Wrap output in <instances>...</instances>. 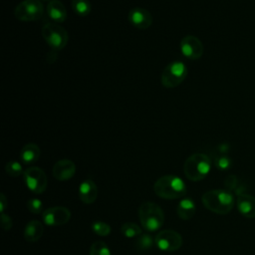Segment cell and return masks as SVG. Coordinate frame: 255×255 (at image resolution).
I'll return each instance as SVG.
<instances>
[{"label": "cell", "instance_id": "25", "mask_svg": "<svg viewBox=\"0 0 255 255\" xmlns=\"http://www.w3.org/2000/svg\"><path fill=\"white\" fill-rule=\"evenodd\" d=\"M5 171L10 176H19L21 173H23V168L21 163L15 160H11L6 163L5 165Z\"/></svg>", "mask_w": 255, "mask_h": 255}, {"label": "cell", "instance_id": "5", "mask_svg": "<svg viewBox=\"0 0 255 255\" xmlns=\"http://www.w3.org/2000/svg\"><path fill=\"white\" fill-rule=\"evenodd\" d=\"M42 36L46 43L53 51L64 49L68 43V32L57 23H47L41 30Z\"/></svg>", "mask_w": 255, "mask_h": 255}, {"label": "cell", "instance_id": "21", "mask_svg": "<svg viewBox=\"0 0 255 255\" xmlns=\"http://www.w3.org/2000/svg\"><path fill=\"white\" fill-rule=\"evenodd\" d=\"M121 232L127 238H133L141 234V228L133 222H126L121 226Z\"/></svg>", "mask_w": 255, "mask_h": 255}, {"label": "cell", "instance_id": "9", "mask_svg": "<svg viewBox=\"0 0 255 255\" xmlns=\"http://www.w3.org/2000/svg\"><path fill=\"white\" fill-rule=\"evenodd\" d=\"M155 245L162 251L173 252L182 245V237L174 230H162L154 238Z\"/></svg>", "mask_w": 255, "mask_h": 255}, {"label": "cell", "instance_id": "26", "mask_svg": "<svg viewBox=\"0 0 255 255\" xmlns=\"http://www.w3.org/2000/svg\"><path fill=\"white\" fill-rule=\"evenodd\" d=\"M27 207L28 209L34 213V214H39L42 212L43 209V203L40 199L38 198H31L27 202Z\"/></svg>", "mask_w": 255, "mask_h": 255}, {"label": "cell", "instance_id": "1", "mask_svg": "<svg viewBox=\"0 0 255 255\" xmlns=\"http://www.w3.org/2000/svg\"><path fill=\"white\" fill-rule=\"evenodd\" d=\"M201 200L205 208L221 215L229 213L234 205L232 194L224 189L208 190L202 195Z\"/></svg>", "mask_w": 255, "mask_h": 255}, {"label": "cell", "instance_id": "16", "mask_svg": "<svg viewBox=\"0 0 255 255\" xmlns=\"http://www.w3.org/2000/svg\"><path fill=\"white\" fill-rule=\"evenodd\" d=\"M80 199L87 204L93 203L98 196V188L92 179L84 180L79 186Z\"/></svg>", "mask_w": 255, "mask_h": 255}, {"label": "cell", "instance_id": "13", "mask_svg": "<svg viewBox=\"0 0 255 255\" xmlns=\"http://www.w3.org/2000/svg\"><path fill=\"white\" fill-rule=\"evenodd\" d=\"M76 172L75 163L67 158L58 160L53 166V175L56 179L64 181L72 178Z\"/></svg>", "mask_w": 255, "mask_h": 255}, {"label": "cell", "instance_id": "11", "mask_svg": "<svg viewBox=\"0 0 255 255\" xmlns=\"http://www.w3.org/2000/svg\"><path fill=\"white\" fill-rule=\"evenodd\" d=\"M180 51L185 58L189 60H197L203 54V45L197 37L187 35L180 41Z\"/></svg>", "mask_w": 255, "mask_h": 255}, {"label": "cell", "instance_id": "2", "mask_svg": "<svg viewBox=\"0 0 255 255\" xmlns=\"http://www.w3.org/2000/svg\"><path fill=\"white\" fill-rule=\"evenodd\" d=\"M153 190L161 198L176 199L186 193V186L180 177L173 174H166L155 181Z\"/></svg>", "mask_w": 255, "mask_h": 255}, {"label": "cell", "instance_id": "14", "mask_svg": "<svg viewBox=\"0 0 255 255\" xmlns=\"http://www.w3.org/2000/svg\"><path fill=\"white\" fill-rule=\"evenodd\" d=\"M47 17L54 23H62L67 19V10L64 4L59 0H51L46 8Z\"/></svg>", "mask_w": 255, "mask_h": 255}, {"label": "cell", "instance_id": "19", "mask_svg": "<svg viewBox=\"0 0 255 255\" xmlns=\"http://www.w3.org/2000/svg\"><path fill=\"white\" fill-rule=\"evenodd\" d=\"M177 215L183 220H189L194 216L195 204L191 198H184L179 201L176 207Z\"/></svg>", "mask_w": 255, "mask_h": 255}, {"label": "cell", "instance_id": "17", "mask_svg": "<svg viewBox=\"0 0 255 255\" xmlns=\"http://www.w3.org/2000/svg\"><path fill=\"white\" fill-rule=\"evenodd\" d=\"M44 233L43 224L38 220L29 221L24 228V238L29 242L38 241Z\"/></svg>", "mask_w": 255, "mask_h": 255}, {"label": "cell", "instance_id": "3", "mask_svg": "<svg viewBox=\"0 0 255 255\" xmlns=\"http://www.w3.org/2000/svg\"><path fill=\"white\" fill-rule=\"evenodd\" d=\"M211 167L210 158L204 153H193L189 155L183 164V172L191 181L202 180Z\"/></svg>", "mask_w": 255, "mask_h": 255}, {"label": "cell", "instance_id": "12", "mask_svg": "<svg viewBox=\"0 0 255 255\" xmlns=\"http://www.w3.org/2000/svg\"><path fill=\"white\" fill-rule=\"evenodd\" d=\"M128 20L133 27L140 30H144L151 25L152 16L146 9L135 7L129 11Z\"/></svg>", "mask_w": 255, "mask_h": 255}, {"label": "cell", "instance_id": "15", "mask_svg": "<svg viewBox=\"0 0 255 255\" xmlns=\"http://www.w3.org/2000/svg\"><path fill=\"white\" fill-rule=\"evenodd\" d=\"M237 208L247 218L255 217V197L247 193H241L237 198Z\"/></svg>", "mask_w": 255, "mask_h": 255}, {"label": "cell", "instance_id": "10", "mask_svg": "<svg viewBox=\"0 0 255 255\" xmlns=\"http://www.w3.org/2000/svg\"><path fill=\"white\" fill-rule=\"evenodd\" d=\"M42 218L49 226H59L70 220L71 212L65 206H52L42 212Z\"/></svg>", "mask_w": 255, "mask_h": 255}, {"label": "cell", "instance_id": "18", "mask_svg": "<svg viewBox=\"0 0 255 255\" xmlns=\"http://www.w3.org/2000/svg\"><path fill=\"white\" fill-rule=\"evenodd\" d=\"M40 154H41L40 147L36 143L29 142L22 147L20 152V157L25 164H31L36 162L39 159Z\"/></svg>", "mask_w": 255, "mask_h": 255}, {"label": "cell", "instance_id": "30", "mask_svg": "<svg viewBox=\"0 0 255 255\" xmlns=\"http://www.w3.org/2000/svg\"><path fill=\"white\" fill-rule=\"evenodd\" d=\"M7 206H8L7 198H6V196L3 193H1L0 194V211H1V213L4 212V210H5V208Z\"/></svg>", "mask_w": 255, "mask_h": 255}, {"label": "cell", "instance_id": "7", "mask_svg": "<svg viewBox=\"0 0 255 255\" xmlns=\"http://www.w3.org/2000/svg\"><path fill=\"white\" fill-rule=\"evenodd\" d=\"M44 14V6L40 0H23L14 9V16L22 22L39 20Z\"/></svg>", "mask_w": 255, "mask_h": 255}, {"label": "cell", "instance_id": "20", "mask_svg": "<svg viewBox=\"0 0 255 255\" xmlns=\"http://www.w3.org/2000/svg\"><path fill=\"white\" fill-rule=\"evenodd\" d=\"M71 5L73 11L81 17L87 16L91 12V4L89 0H72Z\"/></svg>", "mask_w": 255, "mask_h": 255}, {"label": "cell", "instance_id": "24", "mask_svg": "<svg viewBox=\"0 0 255 255\" xmlns=\"http://www.w3.org/2000/svg\"><path fill=\"white\" fill-rule=\"evenodd\" d=\"M92 230L99 236H107L111 233V226L103 221H95L92 223Z\"/></svg>", "mask_w": 255, "mask_h": 255}, {"label": "cell", "instance_id": "31", "mask_svg": "<svg viewBox=\"0 0 255 255\" xmlns=\"http://www.w3.org/2000/svg\"><path fill=\"white\" fill-rule=\"evenodd\" d=\"M40 1H44V2H46V1H49V0H40Z\"/></svg>", "mask_w": 255, "mask_h": 255}, {"label": "cell", "instance_id": "6", "mask_svg": "<svg viewBox=\"0 0 255 255\" xmlns=\"http://www.w3.org/2000/svg\"><path fill=\"white\" fill-rule=\"evenodd\" d=\"M187 68L183 62L175 61L168 64L161 74V84L164 88L172 89L179 86L187 76Z\"/></svg>", "mask_w": 255, "mask_h": 255}, {"label": "cell", "instance_id": "23", "mask_svg": "<svg viewBox=\"0 0 255 255\" xmlns=\"http://www.w3.org/2000/svg\"><path fill=\"white\" fill-rule=\"evenodd\" d=\"M90 255H111V251L104 241H96L90 248Z\"/></svg>", "mask_w": 255, "mask_h": 255}, {"label": "cell", "instance_id": "29", "mask_svg": "<svg viewBox=\"0 0 255 255\" xmlns=\"http://www.w3.org/2000/svg\"><path fill=\"white\" fill-rule=\"evenodd\" d=\"M224 183H225L226 188H227L228 190H231V189H233V188H235V187H236V184H237V178H236V176H235V175L231 174V175H229V176H227V177L225 178Z\"/></svg>", "mask_w": 255, "mask_h": 255}, {"label": "cell", "instance_id": "8", "mask_svg": "<svg viewBox=\"0 0 255 255\" xmlns=\"http://www.w3.org/2000/svg\"><path fill=\"white\" fill-rule=\"evenodd\" d=\"M24 181L27 187L34 193H43L48 184V179L44 170L38 166H31L23 172Z\"/></svg>", "mask_w": 255, "mask_h": 255}, {"label": "cell", "instance_id": "4", "mask_svg": "<svg viewBox=\"0 0 255 255\" xmlns=\"http://www.w3.org/2000/svg\"><path fill=\"white\" fill-rule=\"evenodd\" d=\"M138 217L141 226L146 231L158 230L164 222V213L161 207L151 201L143 202L138 209Z\"/></svg>", "mask_w": 255, "mask_h": 255}, {"label": "cell", "instance_id": "27", "mask_svg": "<svg viewBox=\"0 0 255 255\" xmlns=\"http://www.w3.org/2000/svg\"><path fill=\"white\" fill-rule=\"evenodd\" d=\"M231 164V160L229 157L225 156V155H221V156H218L216 159H215V165L217 168L219 169H227Z\"/></svg>", "mask_w": 255, "mask_h": 255}, {"label": "cell", "instance_id": "22", "mask_svg": "<svg viewBox=\"0 0 255 255\" xmlns=\"http://www.w3.org/2000/svg\"><path fill=\"white\" fill-rule=\"evenodd\" d=\"M154 239L148 234H140L139 237L135 240V248L138 251H146L150 249L153 245Z\"/></svg>", "mask_w": 255, "mask_h": 255}, {"label": "cell", "instance_id": "28", "mask_svg": "<svg viewBox=\"0 0 255 255\" xmlns=\"http://www.w3.org/2000/svg\"><path fill=\"white\" fill-rule=\"evenodd\" d=\"M1 227L5 231L10 230V228L12 227V219L4 212L1 214Z\"/></svg>", "mask_w": 255, "mask_h": 255}]
</instances>
